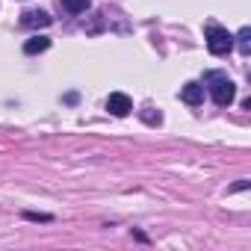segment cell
Segmentation results:
<instances>
[{"mask_svg":"<svg viewBox=\"0 0 251 251\" xmlns=\"http://www.w3.org/2000/svg\"><path fill=\"white\" fill-rule=\"evenodd\" d=\"M204 36H207V50H210L213 56H225V53L233 48V36H230L225 27H219V24H207Z\"/></svg>","mask_w":251,"mask_h":251,"instance_id":"obj_2","label":"cell"},{"mask_svg":"<svg viewBox=\"0 0 251 251\" xmlns=\"http://www.w3.org/2000/svg\"><path fill=\"white\" fill-rule=\"evenodd\" d=\"M180 100L189 103V106H201L204 103V86L201 83H186L180 89Z\"/></svg>","mask_w":251,"mask_h":251,"instance_id":"obj_5","label":"cell"},{"mask_svg":"<svg viewBox=\"0 0 251 251\" xmlns=\"http://www.w3.org/2000/svg\"><path fill=\"white\" fill-rule=\"evenodd\" d=\"M89 6H92V0H62V9L71 12V15H80V12H86Z\"/></svg>","mask_w":251,"mask_h":251,"instance_id":"obj_7","label":"cell"},{"mask_svg":"<svg viewBox=\"0 0 251 251\" xmlns=\"http://www.w3.org/2000/svg\"><path fill=\"white\" fill-rule=\"evenodd\" d=\"M236 42H239V53H242V56H248V53H251V30H248V27H242V30L236 33Z\"/></svg>","mask_w":251,"mask_h":251,"instance_id":"obj_8","label":"cell"},{"mask_svg":"<svg viewBox=\"0 0 251 251\" xmlns=\"http://www.w3.org/2000/svg\"><path fill=\"white\" fill-rule=\"evenodd\" d=\"M204 83L210 86V95H213V100H216L219 106H230V103H233L236 86H233V80H230L227 74H222V71H207V74H204Z\"/></svg>","mask_w":251,"mask_h":251,"instance_id":"obj_1","label":"cell"},{"mask_svg":"<svg viewBox=\"0 0 251 251\" xmlns=\"http://www.w3.org/2000/svg\"><path fill=\"white\" fill-rule=\"evenodd\" d=\"M50 48V39H45V36H33V39H27L24 42V53H42V50H48Z\"/></svg>","mask_w":251,"mask_h":251,"instance_id":"obj_6","label":"cell"},{"mask_svg":"<svg viewBox=\"0 0 251 251\" xmlns=\"http://www.w3.org/2000/svg\"><path fill=\"white\" fill-rule=\"evenodd\" d=\"M24 216H27V219H39V222H48V219H50V216H36V213H24Z\"/></svg>","mask_w":251,"mask_h":251,"instance_id":"obj_9","label":"cell"},{"mask_svg":"<svg viewBox=\"0 0 251 251\" xmlns=\"http://www.w3.org/2000/svg\"><path fill=\"white\" fill-rule=\"evenodd\" d=\"M50 15L45 12V9H27L24 15H21V27H27V30H39V27H50Z\"/></svg>","mask_w":251,"mask_h":251,"instance_id":"obj_4","label":"cell"},{"mask_svg":"<svg viewBox=\"0 0 251 251\" xmlns=\"http://www.w3.org/2000/svg\"><path fill=\"white\" fill-rule=\"evenodd\" d=\"M106 109L112 112V115H118V118H124V115H130V109H133V100L124 95V92H112L109 98H106Z\"/></svg>","mask_w":251,"mask_h":251,"instance_id":"obj_3","label":"cell"}]
</instances>
